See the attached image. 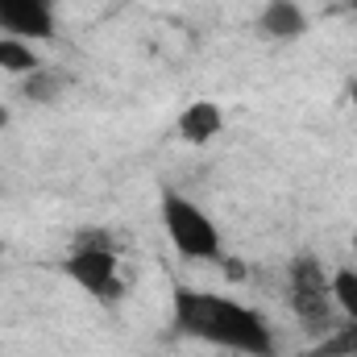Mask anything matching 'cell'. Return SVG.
Wrapping results in <instances>:
<instances>
[{"label": "cell", "instance_id": "obj_1", "mask_svg": "<svg viewBox=\"0 0 357 357\" xmlns=\"http://www.w3.org/2000/svg\"><path fill=\"white\" fill-rule=\"evenodd\" d=\"M171 328L178 337L229 349L245 357H274V333L258 307H245L220 291L175 287L171 295Z\"/></svg>", "mask_w": 357, "mask_h": 357}, {"label": "cell", "instance_id": "obj_2", "mask_svg": "<svg viewBox=\"0 0 357 357\" xmlns=\"http://www.w3.org/2000/svg\"><path fill=\"white\" fill-rule=\"evenodd\" d=\"M287 295H291V312L299 320V328L307 337H328L341 320L337 299H333V274L324 270V262L316 254H299L287 266Z\"/></svg>", "mask_w": 357, "mask_h": 357}, {"label": "cell", "instance_id": "obj_3", "mask_svg": "<svg viewBox=\"0 0 357 357\" xmlns=\"http://www.w3.org/2000/svg\"><path fill=\"white\" fill-rule=\"evenodd\" d=\"M162 229H167L171 245L183 258H191V262H220V229L212 225V216L195 199L178 195L175 187L162 191Z\"/></svg>", "mask_w": 357, "mask_h": 357}, {"label": "cell", "instance_id": "obj_4", "mask_svg": "<svg viewBox=\"0 0 357 357\" xmlns=\"http://www.w3.org/2000/svg\"><path fill=\"white\" fill-rule=\"evenodd\" d=\"M63 274L71 282H79V291H88L96 303H121L125 299V266H121V250L116 245H100V250H71Z\"/></svg>", "mask_w": 357, "mask_h": 357}, {"label": "cell", "instance_id": "obj_5", "mask_svg": "<svg viewBox=\"0 0 357 357\" xmlns=\"http://www.w3.org/2000/svg\"><path fill=\"white\" fill-rule=\"evenodd\" d=\"M0 38L21 42H54L59 38V13L54 0H0Z\"/></svg>", "mask_w": 357, "mask_h": 357}, {"label": "cell", "instance_id": "obj_6", "mask_svg": "<svg viewBox=\"0 0 357 357\" xmlns=\"http://www.w3.org/2000/svg\"><path fill=\"white\" fill-rule=\"evenodd\" d=\"M225 129V108L216 100H195L178 112V137L187 146H208Z\"/></svg>", "mask_w": 357, "mask_h": 357}, {"label": "cell", "instance_id": "obj_7", "mask_svg": "<svg viewBox=\"0 0 357 357\" xmlns=\"http://www.w3.org/2000/svg\"><path fill=\"white\" fill-rule=\"evenodd\" d=\"M258 29L270 42H295L307 29V13L295 0H266V8L258 13Z\"/></svg>", "mask_w": 357, "mask_h": 357}, {"label": "cell", "instance_id": "obj_8", "mask_svg": "<svg viewBox=\"0 0 357 357\" xmlns=\"http://www.w3.org/2000/svg\"><path fill=\"white\" fill-rule=\"evenodd\" d=\"M71 84H75V79H71L67 71H59V67H38V71L21 75V100H29V104H59Z\"/></svg>", "mask_w": 357, "mask_h": 357}, {"label": "cell", "instance_id": "obj_9", "mask_svg": "<svg viewBox=\"0 0 357 357\" xmlns=\"http://www.w3.org/2000/svg\"><path fill=\"white\" fill-rule=\"evenodd\" d=\"M42 67V59H38V50L29 46V42H21V38H0V71H8L13 79H21V75H29V71H38Z\"/></svg>", "mask_w": 357, "mask_h": 357}, {"label": "cell", "instance_id": "obj_10", "mask_svg": "<svg viewBox=\"0 0 357 357\" xmlns=\"http://www.w3.org/2000/svg\"><path fill=\"white\" fill-rule=\"evenodd\" d=\"M303 357H357V320L337 324L328 337H320Z\"/></svg>", "mask_w": 357, "mask_h": 357}, {"label": "cell", "instance_id": "obj_11", "mask_svg": "<svg viewBox=\"0 0 357 357\" xmlns=\"http://www.w3.org/2000/svg\"><path fill=\"white\" fill-rule=\"evenodd\" d=\"M333 299L337 312H345V320H357V270H337L333 274Z\"/></svg>", "mask_w": 357, "mask_h": 357}, {"label": "cell", "instance_id": "obj_12", "mask_svg": "<svg viewBox=\"0 0 357 357\" xmlns=\"http://www.w3.org/2000/svg\"><path fill=\"white\" fill-rule=\"evenodd\" d=\"M100 245H116V233L104 229V225H84V229L71 233V250H100Z\"/></svg>", "mask_w": 357, "mask_h": 357}, {"label": "cell", "instance_id": "obj_13", "mask_svg": "<svg viewBox=\"0 0 357 357\" xmlns=\"http://www.w3.org/2000/svg\"><path fill=\"white\" fill-rule=\"evenodd\" d=\"M4 125H8V108L0 104V129H4Z\"/></svg>", "mask_w": 357, "mask_h": 357}, {"label": "cell", "instance_id": "obj_14", "mask_svg": "<svg viewBox=\"0 0 357 357\" xmlns=\"http://www.w3.org/2000/svg\"><path fill=\"white\" fill-rule=\"evenodd\" d=\"M349 96H354V104H357V79H354V88H349Z\"/></svg>", "mask_w": 357, "mask_h": 357}, {"label": "cell", "instance_id": "obj_15", "mask_svg": "<svg viewBox=\"0 0 357 357\" xmlns=\"http://www.w3.org/2000/svg\"><path fill=\"white\" fill-rule=\"evenodd\" d=\"M354 262H357V233H354ZM357 270V266H354Z\"/></svg>", "mask_w": 357, "mask_h": 357}, {"label": "cell", "instance_id": "obj_16", "mask_svg": "<svg viewBox=\"0 0 357 357\" xmlns=\"http://www.w3.org/2000/svg\"><path fill=\"white\" fill-rule=\"evenodd\" d=\"M349 4H354V8H357V0H349Z\"/></svg>", "mask_w": 357, "mask_h": 357}]
</instances>
